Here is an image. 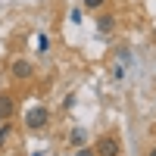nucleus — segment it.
I'll use <instances>...</instances> for the list:
<instances>
[{
    "mask_svg": "<svg viewBox=\"0 0 156 156\" xmlns=\"http://www.w3.org/2000/svg\"><path fill=\"white\" fill-rule=\"evenodd\" d=\"M75 156H97V153H94V150H90V147H81V150H78Z\"/></svg>",
    "mask_w": 156,
    "mask_h": 156,
    "instance_id": "10",
    "label": "nucleus"
},
{
    "mask_svg": "<svg viewBox=\"0 0 156 156\" xmlns=\"http://www.w3.org/2000/svg\"><path fill=\"white\" fill-rule=\"evenodd\" d=\"M31 156H41V153H31Z\"/></svg>",
    "mask_w": 156,
    "mask_h": 156,
    "instance_id": "12",
    "label": "nucleus"
},
{
    "mask_svg": "<svg viewBox=\"0 0 156 156\" xmlns=\"http://www.w3.org/2000/svg\"><path fill=\"white\" fill-rule=\"evenodd\" d=\"M112 28H115V19H112V16H100V19H97V31H100V34H109Z\"/></svg>",
    "mask_w": 156,
    "mask_h": 156,
    "instance_id": "5",
    "label": "nucleus"
},
{
    "mask_svg": "<svg viewBox=\"0 0 156 156\" xmlns=\"http://www.w3.org/2000/svg\"><path fill=\"white\" fill-rule=\"evenodd\" d=\"M94 153L97 156H119V137H100Z\"/></svg>",
    "mask_w": 156,
    "mask_h": 156,
    "instance_id": "3",
    "label": "nucleus"
},
{
    "mask_svg": "<svg viewBox=\"0 0 156 156\" xmlns=\"http://www.w3.org/2000/svg\"><path fill=\"white\" fill-rule=\"evenodd\" d=\"M47 119H50L47 109L44 106H34V109H28V115H25V125H28L31 131H41V128L47 125Z\"/></svg>",
    "mask_w": 156,
    "mask_h": 156,
    "instance_id": "1",
    "label": "nucleus"
},
{
    "mask_svg": "<svg viewBox=\"0 0 156 156\" xmlns=\"http://www.w3.org/2000/svg\"><path fill=\"white\" fill-rule=\"evenodd\" d=\"M9 75H12V78H19V81H25V78H31V75H34V66H31L28 59H12Z\"/></svg>",
    "mask_w": 156,
    "mask_h": 156,
    "instance_id": "2",
    "label": "nucleus"
},
{
    "mask_svg": "<svg viewBox=\"0 0 156 156\" xmlns=\"http://www.w3.org/2000/svg\"><path fill=\"white\" fill-rule=\"evenodd\" d=\"M106 0H84V9H100Z\"/></svg>",
    "mask_w": 156,
    "mask_h": 156,
    "instance_id": "9",
    "label": "nucleus"
},
{
    "mask_svg": "<svg viewBox=\"0 0 156 156\" xmlns=\"http://www.w3.org/2000/svg\"><path fill=\"white\" fill-rule=\"evenodd\" d=\"M34 44H37V47H34L37 53H47V50H50V41H47V34H37V41H34Z\"/></svg>",
    "mask_w": 156,
    "mask_h": 156,
    "instance_id": "7",
    "label": "nucleus"
},
{
    "mask_svg": "<svg viewBox=\"0 0 156 156\" xmlns=\"http://www.w3.org/2000/svg\"><path fill=\"white\" fill-rule=\"evenodd\" d=\"M72 144H75V147L84 144V131H81V128H75V131H72Z\"/></svg>",
    "mask_w": 156,
    "mask_h": 156,
    "instance_id": "8",
    "label": "nucleus"
},
{
    "mask_svg": "<svg viewBox=\"0 0 156 156\" xmlns=\"http://www.w3.org/2000/svg\"><path fill=\"white\" fill-rule=\"evenodd\" d=\"M150 156H156V147H150Z\"/></svg>",
    "mask_w": 156,
    "mask_h": 156,
    "instance_id": "11",
    "label": "nucleus"
},
{
    "mask_svg": "<svg viewBox=\"0 0 156 156\" xmlns=\"http://www.w3.org/2000/svg\"><path fill=\"white\" fill-rule=\"evenodd\" d=\"M12 112H16V103H12V97H9V94H0V115H3V119H9Z\"/></svg>",
    "mask_w": 156,
    "mask_h": 156,
    "instance_id": "4",
    "label": "nucleus"
},
{
    "mask_svg": "<svg viewBox=\"0 0 156 156\" xmlns=\"http://www.w3.org/2000/svg\"><path fill=\"white\" fill-rule=\"evenodd\" d=\"M9 137H12V122H0V150L6 147Z\"/></svg>",
    "mask_w": 156,
    "mask_h": 156,
    "instance_id": "6",
    "label": "nucleus"
},
{
    "mask_svg": "<svg viewBox=\"0 0 156 156\" xmlns=\"http://www.w3.org/2000/svg\"><path fill=\"white\" fill-rule=\"evenodd\" d=\"M0 122H3V115H0Z\"/></svg>",
    "mask_w": 156,
    "mask_h": 156,
    "instance_id": "13",
    "label": "nucleus"
}]
</instances>
